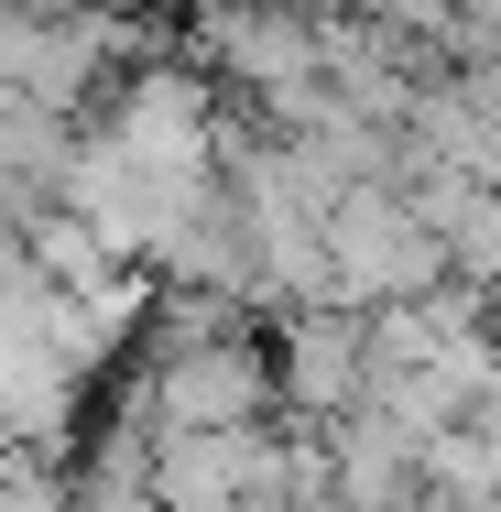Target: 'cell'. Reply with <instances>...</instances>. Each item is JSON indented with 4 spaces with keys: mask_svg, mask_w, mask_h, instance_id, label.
I'll use <instances>...</instances> for the list:
<instances>
[{
    "mask_svg": "<svg viewBox=\"0 0 501 512\" xmlns=\"http://www.w3.org/2000/svg\"><path fill=\"white\" fill-rule=\"evenodd\" d=\"M316 251H327V295L338 306H393V295L447 284V251H436V229L414 218L403 186H338L327 218H316Z\"/></svg>",
    "mask_w": 501,
    "mask_h": 512,
    "instance_id": "obj_1",
    "label": "cell"
},
{
    "mask_svg": "<svg viewBox=\"0 0 501 512\" xmlns=\"http://www.w3.org/2000/svg\"><path fill=\"white\" fill-rule=\"evenodd\" d=\"M131 382L153 425H262L273 414V349L262 327H207V338H175V349H131Z\"/></svg>",
    "mask_w": 501,
    "mask_h": 512,
    "instance_id": "obj_2",
    "label": "cell"
},
{
    "mask_svg": "<svg viewBox=\"0 0 501 512\" xmlns=\"http://www.w3.org/2000/svg\"><path fill=\"white\" fill-rule=\"evenodd\" d=\"M175 44L218 77V99H251V109L295 99L316 77V11H295V0H197V22Z\"/></svg>",
    "mask_w": 501,
    "mask_h": 512,
    "instance_id": "obj_3",
    "label": "cell"
},
{
    "mask_svg": "<svg viewBox=\"0 0 501 512\" xmlns=\"http://www.w3.org/2000/svg\"><path fill=\"white\" fill-rule=\"evenodd\" d=\"M262 349H273V414H305V425H327V414H349V404H360V371H371V349H360V306H338V295L273 306Z\"/></svg>",
    "mask_w": 501,
    "mask_h": 512,
    "instance_id": "obj_4",
    "label": "cell"
},
{
    "mask_svg": "<svg viewBox=\"0 0 501 512\" xmlns=\"http://www.w3.org/2000/svg\"><path fill=\"white\" fill-rule=\"evenodd\" d=\"M316 458H327V502L338 512H414L425 491H414V436H403L393 414L349 404L316 425Z\"/></svg>",
    "mask_w": 501,
    "mask_h": 512,
    "instance_id": "obj_5",
    "label": "cell"
},
{
    "mask_svg": "<svg viewBox=\"0 0 501 512\" xmlns=\"http://www.w3.org/2000/svg\"><path fill=\"white\" fill-rule=\"evenodd\" d=\"M22 66H33V11L0 0V99H22Z\"/></svg>",
    "mask_w": 501,
    "mask_h": 512,
    "instance_id": "obj_6",
    "label": "cell"
},
{
    "mask_svg": "<svg viewBox=\"0 0 501 512\" xmlns=\"http://www.w3.org/2000/svg\"><path fill=\"white\" fill-rule=\"evenodd\" d=\"M480 512H501V502H480Z\"/></svg>",
    "mask_w": 501,
    "mask_h": 512,
    "instance_id": "obj_7",
    "label": "cell"
}]
</instances>
